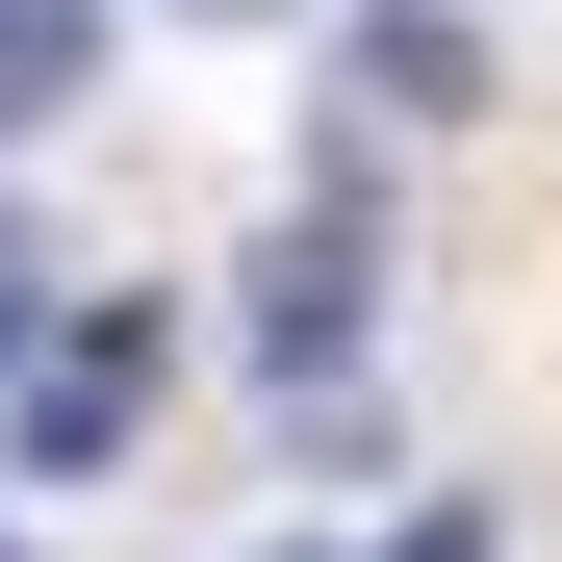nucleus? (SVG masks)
<instances>
[{
    "label": "nucleus",
    "mask_w": 562,
    "mask_h": 562,
    "mask_svg": "<svg viewBox=\"0 0 562 562\" xmlns=\"http://www.w3.org/2000/svg\"><path fill=\"white\" fill-rule=\"evenodd\" d=\"M358 103H384V128H460V103H486V26H460V0H358Z\"/></svg>",
    "instance_id": "3"
},
{
    "label": "nucleus",
    "mask_w": 562,
    "mask_h": 562,
    "mask_svg": "<svg viewBox=\"0 0 562 562\" xmlns=\"http://www.w3.org/2000/svg\"><path fill=\"white\" fill-rule=\"evenodd\" d=\"M281 562H333V537H281Z\"/></svg>",
    "instance_id": "8"
},
{
    "label": "nucleus",
    "mask_w": 562,
    "mask_h": 562,
    "mask_svg": "<svg viewBox=\"0 0 562 562\" xmlns=\"http://www.w3.org/2000/svg\"><path fill=\"white\" fill-rule=\"evenodd\" d=\"M154 358H179L154 307H52V358L0 384V435H26L52 486H77V460H128V435H154Z\"/></svg>",
    "instance_id": "2"
},
{
    "label": "nucleus",
    "mask_w": 562,
    "mask_h": 562,
    "mask_svg": "<svg viewBox=\"0 0 562 562\" xmlns=\"http://www.w3.org/2000/svg\"><path fill=\"white\" fill-rule=\"evenodd\" d=\"M205 26H307V0H205Z\"/></svg>",
    "instance_id": "7"
},
{
    "label": "nucleus",
    "mask_w": 562,
    "mask_h": 562,
    "mask_svg": "<svg viewBox=\"0 0 562 562\" xmlns=\"http://www.w3.org/2000/svg\"><path fill=\"white\" fill-rule=\"evenodd\" d=\"M77 77H103V0H0V128H52Z\"/></svg>",
    "instance_id": "4"
},
{
    "label": "nucleus",
    "mask_w": 562,
    "mask_h": 562,
    "mask_svg": "<svg viewBox=\"0 0 562 562\" xmlns=\"http://www.w3.org/2000/svg\"><path fill=\"white\" fill-rule=\"evenodd\" d=\"M358 307H384V205L333 179V205L256 256V384H281V435H307V460H384V358H358Z\"/></svg>",
    "instance_id": "1"
},
{
    "label": "nucleus",
    "mask_w": 562,
    "mask_h": 562,
    "mask_svg": "<svg viewBox=\"0 0 562 562\" xmlns=\"http://www.w3.org/2000/svg\"><path fill=\"white\" fill-rule=\"evenodd\" d=\"M0 562H52V537H0Z\"/></svg>",
    "instance_id": "9"
},
{
    "label": "nucleus",
    "mask_w": 562,
    "mask_h": 562,
    "mask_svg": "<svg viewBox=\"0 0 562 562\" xmlns=\"http://www.w3.org/2000/svg\"><path fill=\"white\" fill-rule=\"evenodd\" d=\"M52 358V281H26V205H0V384Z\"/></svg>",
    "instance_id": "5"
},
{
    "label": "nucleus",
    "mask_w": 562,
    "mask_h": 562,
    "mask_svg": "<svg viewBox=\"0 0 562 562\" xmlns=\"http://www.w3.org/2000/svg\"><path fill=\"white\" fill-rule=\"evenodd\" d=\"M384 562H486V512H409V537H384Z\"/></svg>",
    "instance_id": "6"
}]
</instances>
